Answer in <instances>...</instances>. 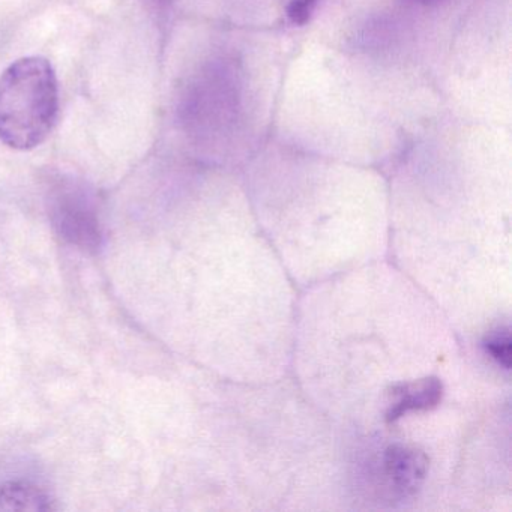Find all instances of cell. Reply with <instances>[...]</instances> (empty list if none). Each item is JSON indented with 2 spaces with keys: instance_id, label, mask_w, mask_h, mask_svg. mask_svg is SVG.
Returning a JSON list of instances; mask_svg holds the SVG:
<instances>
[{
  "instance_id": "obj_3",
  "label": "cell",
  "mask_w": 512,
  "mask_h": 512,
  "mask_svg": "<svg viewBox=\"0 0 512 512\" xmlns=\"http://www.w3.org/2000/svg\"><path fill=\"white\" fill-rule=\"evenodd\" d=\"M386 478L401 496H412L421 488L428 472V457L415 446L392 445L383 457Z\"/></svg>"
},
{
  "instance_id": "obj_2",
  "label": "cell",
  "mask_w": 512,
  "mask_h": 512,
  "mask_svg": "<svg viewBox=\"0 0 512 512\" xmlns=\"http://www.w3.org/2000/svg\"><path fill=\"white\" fill-rule=\"evenodd\" d=\"M50 223L67 244L97 253L103 247L104 226L94 190L70 175L55 176L46 194Z\"/></svg>"
},
{
  "instance_id": "obj_4",
  "label": "cell",
  "mask_w": 512,
  "mask_h": 512,
  "mask_svg": "<svg viewBox=\"0 0 512 512\" xmlns=\"http://www.w3.org/2000/svg\"><path fill=\"white\" fill-rule=\"evenodd\" d=\"M443 386L437 377H425L416 382L400 383L391 389L394 403L386 412V421L394 422L409 410H428L442 400Z\"/></svg>"
},
{
  "instance_id": "obj_7",
  "label": "cell",
  "mask_w": 512,
  "mask_h": 512,
  "mask_svg": "<svg viewBox=\"0 0 512 512\" xmlns=\"http://www.w3.org/2000/svg\"><path fill=\"white\" fill-rule=\"evenodd\" d=\"M148 4L155 5V7H164L169 4L170 0H146Z\"/></svg>"
},
{
  "instance_id": "obj_1",
  "label": "cell",
  "mask_w": 512,
  "mask_h": 512,
  "mask_svg": "<svg viewBox=\"0 0 512 512\" xmlns=\"http://www.w3.org/2000/svg\"><path fill=\"white\" fill-rule=\"evenodd\" d=\"M59 116V83L46 58L17 59L0 74V142L14 151L43 145Z\"/></svg>"
},
{
  "instance_id": "obj_5",
  "label": "cell",
  "mask_w": 512,
  "mask_h": 512,
  "mask_svg": "<svg viewBox=\"0 0 512 512\" xmlns=\"http://www.w3.org/2000/svg\"><path fill=\"white\" fill-rule=\"evenodd\" d=\"M55 497L32 481H8L0 485V511H55Z\"/></svg>"
},
{
  "instance_id": "obj_6",
  "label": "cell",
  "mask_w": 512,
  "mask_h": 512,
  "mask_svg": "<svg viewBox=\"0 0 512 512\" xmlns=\"http://www.w3.org/2000/svg\"><path fill=\"white\" fill-rule=\"evenodd\" d=\"M485 349L497 364L502 365L506 370L511 368V335L508 329H499L488 335L485 340Z\"/></svg>"
},
{
  "instance_id": "obj_8",
  "label": "cell",
  "mask_w": 512,
  "mask_h": 512,
  "mask_svg": "<svg viewBox=\"0 0 512 512\" xmlns=\"http://www.w3.org/2000/svg\"><path fill=\"white\" fill-rule=\"evenodd\" d=\"M413 2H416V4L421 5H433L437 4V2H440V0H413Z\"/></svg>"
}]
</instances>
